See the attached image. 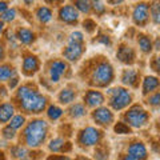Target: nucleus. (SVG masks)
<instances>
[{
  "label": "nucleus",
  "mask_w": 160,
  "mask_h": 160,
  "mask_svg": "<svg viewBox=\"0 0 160 160\" xmlns=\"http://www.w3.org/2000/svg\"><path fill=\"white\" fill-rule=\"evenodd\" d=\"M83 27H84V29H86V32H88V33H93L95 31H96V23H95L92 19H86L84 20Z\"/></svg>",
  "instance_id": "nucleus-38"
},
{
  "label": "nucleus",
  "mask_w": 160,
  "mask_h": 160,
  "mask_svg": "<svg viewBox=\"0 0 160 160\" xmlns=\"http://www.w3.org/2000/svg\"><path fill=\"white\" fill-rule=\"evenodd\" d=\"M4 58H6V49H4V47L0 44V63L4 60Z\"/></svg>",
  "instance_id": "nucleus-44"
},
{
  "label": "nucleus",
  "mask_w": 160,
  "mask_h": 160,
  "mask_svg": "<svg viewBox=\"0 0 160 160\" xmlns=\"http://www.w3.org/2000/svg\"><path fill=\"white\" fill-rule=\"evenodd\" d=\"M83 102H84L83 104L86 107L96 108V107L103 106V103L106 102V98H104V93L98 91V89H88L83 96Z\"/></svg>",
  "instance_id": "nucleus-12"
},
{
  "label": "nucleus",
  "mask_w": 160,
  "mask_h": 160,
  "mask_svg": "<svg viewBox=\"0 0 160 160\" xmlns=\"http://www.w3.org/2000/svg\"><path fill=\"white\" fill-rule=\"evenodd\" d=\"M76 99V91L69 87H66L63 88L62 91L59 92L58 95V100L60 104H64V106H67V104H71L73 100Z\"/></svg>",
  "instance_id": "nucleus-21"
},
{
  "label": "nucleus",
  "mask_w": 160,
  "mask_h": 160,
  "mask_svg": "<svg viewBox=\"0 0 160 160\" xmlns=\"http://www.w3.org/2000/svg\"><path fill=\"white\" fill-rule=\"evenodd\" d=\"M67 63L64 60H53L49 63L48 67V73H49V80L51 83H59L60 79L67 71Z\"/></svg>",
  "instance_id": "nucleus-11"
},
{
  "label": "nucleus",
  "mask_w": 160,
  "mask_h": 160,
  "mask_svg": "<svg viewBox=\"0 0 160 160\" xmlns=\"http://www.w3.org/2000/svg\"><path fill=\"white\" fill-rule=\"evenodd\" d=\"M159 86H160V83H159V79L156 76H146L143 79L142 93L144 95V96H147V95L158 91Z\"/></svg>",
  "instance_id": "nucleus-19"
},
{
  "label": "nucleus",
  "mask_w": 160,
  "mask_h": 160,
  "mask_svg": "<svg viewBox=\"0 0 160 160\" xmlns=\"http://www.w3.org/2000/svg\"><path fill=\"white\" fill-rule=\"evenodd\" d=\"M11 155H12V158L15 159H24L28 155V149L24 147V146H20V144H16V146H12L11 147Z\"/></svg>",
  "instance_id": "nucleus-31"
},
{
  "label": "nucleus",
  "mask_w": 160,
  "mask_h": 160,
  "mask_svg": "<svg viewBox=\"0 0 160 160\" xmlns=\"http://www.w3.org/2000/svg\"><path fill=\"white\" fill-rule=\"evenodd\" d=\"M7 83H8V88L9 89H15V88H16V86L19 84V76H18V73L15 75V76H12Z\"/></svg>",
  "instance_id": "nucleus-39"
},
{
  "label": "nucleus",
  "mask_w": 160,
  "mask_h": 160,
  "mask_svg": "<svg viewBox=\"0 0 160 160\" xmlns=\"http://www.w3.org/2000/svg\"><path fill=\"white\" fill-rule=\"evenodd\" d=\"M16 112V104L12 102L0 103V124H7Z\"/></svg>",
  "instance_id": "nucleus-16"
},
{
  "label": "nucleus",
  "mask_w": 160,
  "mask_h": 160,
  "mask_svg": "<svg viewBox=\"0 0 160 160\" xmlns=\"http://www.w3.org/2000/svg\"><path fill=\"white\" fill-rule=\"evenodd\" d=\"M107 95H108V104L113 111L126 109L132 103V93L128 88L124 87L109 88L107 91Z\"/></svg>",
  "instance_id": "nucleus-4"
},
{
  "label": "nucleus",
  "mask_w": 160,
  "mask_h": 160,
  "mask_svg": "<svg viewBox=\"0 0 160 160\" xmlns=\"http://www.w3.org/2000/svg\"><path fill=\"white\" fill-rule=\"evenodd\" d=\"M132 22L138 27H146L149 23V3L140 2L132 9Z\"/></svg>",
  "instance_id": "nucleus-7"
},
{
  "label": "nucleus",
  "mask_w": 160,
  "mask_h": 160,
  "mask_svg": "<svg viewBox=\"0 0 160 160\" xmlns=\"http://www.w3.org/2000/svg\"><path fill=\"white\" fill-rule=\"evenodd\" d=\"M6 23H3L2 20H0V38H2V35H3V32H4V29H6V26H4Z\"/></svg>",
  "instance_id": "nucleus-47"
},
{
  "label": "nucleus",
  "mask_w": 160,
  "mask_h": 160,
  "mask_svg": "<svg viewBox=\"0 0 160 160\" xmlns=\"http://www.w3.org/2000/svg\"><path fill=\"white\" fill-rule=\"evenodd\" d=\"M149 20H152V23L156 26L160 23V6L158 0L149 3Z\"/></svg>",
  "instance_id": "nucleus-26"
},
{
  "label": "nucleus",
  "mask_w": 160,
  "mask_h": 160,
  "mask_svg": "<svg viewBox=\"0 0 160 160\" xmlns=\"http://www.w3.org/2000/svg\"><path fill=\"white\" fill-rule=\"evenodd\" d=\"M152 68H153V71L155 72H159V69H160V67H159V58L156 56V58H153V62H152Z\"/></svg>",
  "instance_id": "nucleus-42"
},
{
  "label": "nucleus",
  "mask_w": 160,
  "mask_h": 160,
  "mask_svg": "<svg viewBox=\"0 0 160 160\" xmlns=\"http://www.w3.org/2000/svg\"><path fill=\"white\" fill-rule=\"evenodd\" d=\"M47 109V116L49 120H52V122H55V120H59L60 118L63 116L64 111L62 108H60L59 106H56V104H49V106L46 108Z\"/></svg>",
  "instance_id": "nucleus-27"
},
{
  "label": "nucleus",
  "mask_w": 160,
  "mask_h": 160,
  "mask_svg": "<svg viewBox=\"0 0 160 160\" xmlns=\"http://www.w3.org/2000/svg\"><path fill=\"white\" fill-rule=\"evenodd\" d=\"M68 43H73V44H84V35L80 31H73L69 33L68 38Z\"/></svg>",
  "instance_id": "nucleus-36"
},
{
  "label": "nucleus",
  "mask_w": 160,
  "mask_h": 160,
  "mask_svg": "<svg viewBox=\"0 0 160 160\" xmlns=\"http://www.w3.org/2000/svg\"><path fill=\"white\" fill-rule=\"evenodd\" d=\"M18 72L11 64H0V83H7Z\"/></svg>",
  "instance_id": "nucleus-23"
},
{
  "label": "nucleus",
  "mask_w": 160,
  "mask_h": 160,
  "mask_svg": "<svg viewBox=\"0 0 160 160\" xmlns=\"http://www.w3.org/2000/svg\"><path fill=\"white\" fill-rule=\"evenodd\" d=\"M86 51L84 48V44H73V43H68V46L64 48L63 51V58L67 60V62L75 63L82 58V55Z\"/></svg>",
  "instance_id": "nucleus-14"
},
{
  "label": "nucleus",
  "mask_w": 160,
  "mask_h": 160,
  "mask_svg": "<svg viewBox=\"0 0 160 160\" xmlns=\"http://www.w3.org/2000/svg\"><path fill=\"white\" fill-rule=\"evenodd\" d=\"M58 18H59L60 22L64 23V24L75 26V24H78V22H79L80 13L72 4H64V6H62L59 8Z\"/></svg>",
  "instance_id": "nucleus-9"
},
{
  "label": "nucleus",
  "mask_w": 160,
  "mask_h": 160,
  "mask_svg": "<svg viewBox=\"0 0 160 160\" xmlns=\"http://www.w3.org/2000/svg\"><path fill=\"white\" fill-rule=\"evenodd\" d=\"M147 104L151 107H159L160 104V93L159 91H155L152 93H149V96L147 99Z\"/></svg>",
  "instance_id": "nucleus-37"
},
{
  "label": "nucleus",
  "mask_w": 160,
  "mask_h": 160,
  "mask_svg": "<svg viewBox=\"0 0 160 160\" xmlns=\"http://www.w3.org/2000/svg\"><path fill=\"white\" fill-rule=\"evenodd\" d=\"M35 16H36V19L39 20L40 23L43 24H47L52 20V16H53V12L52 9L47 7V6H40L36 8V12H35Z\"/></svg>",
  "instance_id": "nucleus-20"
},
{
  "label": "nucleus",
  "mask_w": 160,
  "mask_h": 160,
  "mask_svg": "<svg viewBox=\"0 0 160 160\" xmlns=\"http://www.w3.org/2000/svg\"><path fill=\"white\" fill-rule=\"evenodd\" d=\"M139 79H140V72L138 69H124L122 73V83L124 86L136 88L139 86Z\"/></svg>",
  "instance_id": "nucleus-17"
},
{
  "label": "nucleus",
  "mask_w": 160,
  "mask_h": 160,
  "mask_svg": "<svg viewBox=\"0 0 160 160\" xmlns=\"http://www.w3.org/2000/svg\"><path fill=\"white\" fill-rule=\"evenodd\" d=\"M68 115L73 119H80L87 115V107L83 103H75L68 109Z\"/></svg>",
  "instance_id": "nucleus-24"
},
{
  "label": "nucleus",
  "mask_w": 160,
  "mask_h": 160,
  "mask_svg": "<svg viewBox=\"0 0 160 160\" xmlns=\"http://www.w3.org/2000/svg\"><path fill=\"white\" fill-rule=\"evenodd\" d=\"M122 160H138L136 158H133V156H131V155H124V156L122 158Z\"/></svg>",
  "instance_id": "nucleus-46"
},
{
  "label": "nucleus",
  "mask_w": 160,
  "mask_h": 160,
  "mask_svg": "<svg viewBox=\"0 0 160 160\" xmlns=\"http://www.w3.org/2000/svg\"><path fill=\"white\" fill-rule=\"evenodd\" d=\"M116 58L119 59V62H122L123 64H128L131 66L136 62V52L135 49L128 46V44H120L118 51H116Z\"/></svg>",
  "instance_id": "nucleus-13"
},
{
  "label": "nucleus",
  "mask_w": 160,
  "mask_h": 160,
  "mask_svg": "<svg viewBox=\"0 0 160 160\" xmlns=\"http://www.w3.org/2000/svg\"><path fill=\"white\" fill-rule=\"evenodd\" d=\"M0 160H4V156H3V153L0 152Z\"/></svg>",
  "instance_id": "nucleus-50"
},
{
  "label": "nucleus",
  "mask_w": 160,
  "mask_h": 160,
  "mask_svg": "<svg viewBox=\"0 0 160 160\" xmlns=\"http://www.w3.org/2000/svg\"><path fill=\"white\" fill-rule=\"evenodd\" d=\"M47 160H69V158H67V156H56V155H52V156H49Z\"/></svg>",
  "instance_id": "nucleus-43"
},
{
  "label": "nucleus",
  "mask_w": 160,
  "mask_h": 160,
  "mask_svg": "<svg viewBox=\"0 0 160 160\" xmlns=\"http://www.w3.org/2000/svg\"><path fill=\"white\" fill-rule=\"evenodd\" d=\"M103 139V132L96 127H86L78 135V143L82 147H92L100 144Z\"/></svg>",
  "instance_id": "nucleus-6"
},
{
  "label": "nucleus",
  "mask_w": 160,
  "mask_h": 160,
  "mask_svg": "<svg viewBox=\"0 0 160 160\" xmlns=\"http://www.w3.org/2000/svg\"><path fill=\"white\" fill-rule=\"evenodd\" d=\"M2 136L8 140V142H11V140H15L18 136V131L16 129H13L12 127H9V126H6L3 129H2Z\"/></svg>",
  "instance_id": "nucleus-34"
},
{
  "label": "nucleus",
  "mask_w": 160,
  "mask_h": 160,
  "mask_svg": "<svg viewBox=\"0 0 160 160\" xmlns=\"http://www.w3.org/2000/svg\"><path fill=\"white\" fill-rule=\"evenodd\" d=\"M131 127L127 126L124 122H118L116 124L113 126V131L115 133H118V135H128V133H131Z\"/></svg>",
  "instance_id": "nucleus-33"
},
{
  "label": "nucleus",
  "mask_w": 160,
  "mask_h": 160,
  "mask_svg": "<svg viewBox=\"0 0 160 160\" xmlns=\"http://www.w3.org/2000/svg\"><path fill=\"white\" fill-rule=\"evenodd\" d=\"M47 4H49V6H62L64 0H44Z\"/></svg>",
  "instance_id": "nucleus-41"
},
{
  "label": "nucleus",
  "mask_w": 160,
  "mask_h": 160,
  "mask_svg": "<svg viewBox=\"0 0 160 160\" xmlns=\"http://www.w3.org/2000/svg\"><path fill=\"white\" fill-rule=\"evenodd\" d=\"M128 155L136 158L138 160H146L148 158V151H147V147L143 142H132L131 144L128 146Z\"/></svg>",
  "instance_id": "nucleus-15"
},
{
  "label": "nucleus",
  "mask_w": 160,
  "mask_h": 160,
  "mask_svg": "<svg viewBox=\"0 0 160 160\" xmlns=\"http://www.w3.org/2000/svg\"><path fill=\"white\" fill-rule=\"evenodd\" d=\"M92 119L96 123V126H100V127H109L115 122V116H113V112L111 111V108L103 107V106L93 108Z\"/></svg>",
  "instance_id": "nucleus-8"
},
{
  "label": "nucleus",
  "mask_w": 160,
  "mask_h": 160,
  "mask_svg": "<svg viewBox=\"0 0 160 160\" xmlns=\"http://www.w3.org/2000/svg\"><path fill=\"white\" fill-rule=\"evenodd\" d=\"M48 123L43 119H33L29 123L26 124L23 131V140L24 144L28 148L36 149L43 146L48 136Z\"/></svg>",
  "instance_id": "nucleus-2"
},
{
  "label": "nucleus",
  "mask_w": 160,
  "mask_h": 160,
  "mask_svg": "<svg viewBox=\"0 0 160 160\" xmlns=\"http://www.w3.org/2000/svg\"><path fill=\"white\" fill-rule=\"evenodd\" d=\"M91 11H93L98 16H103L107 11L106 3L103 0H91Z\"/></svg>",
  "instance_id": "nucleus-30"
},
{
  "label": "nucleus",
  "mask_w": 160,
  "mask_h": 160,
  "mask_svg": "<svg viewBox=\"0 0 160 160\" xmlns=\"http://www.w3.org/2000/svg\"><path fill=\"white\" fill-rule=\"evenodd\" d=\"M113 78H115V72L111 63L108 60H98L91 69L89 84L93 87L104 88L108 87L113 82Z\"/></svg>",
  "instance_id": "nucleus-3"
},
{
  "label": "nucleus",
  "mask_w": 160,
  "mask_h": 160,
  "mask_svg": "<svg viewBox=\"0 0 160 160\" xmlns=\"http://www.w3.org/2000/svg\"><path fill=\"white\" fill-rule=\"evenodd\" d=\"M15 104H18L20 111L28 115H39L46 111L48 99L31 83L23 84L15 93Z\"/></svg>",
  "instance_id": "nucleus-1"
},
{
  "label": "nucleus",
  "mask_w": 160,
  "mask_h": 160,
  "mask_svg": "<svg viewBox=\"0 0 160 160\" xmlns=\"http://www.w3.org/2000/svg\"><path fill=\"white\" fill-rule=\"evenodd\" d=\"M36 39V35L32 29H29L27 27H20L16 31V40L19 43L24 44V46H31Z\"/></svg>",
  "instance_id": "nucleus-18"
},
{
  "label": "nucleus",
  "mask_w": 160,
  "mask_h": 160,
  "mask_svg": "<svg viewBox=\"0 0 160 160\" xmlns=\"http://www.w3.org/2000/svg\"><path fill=\"white\" fill-rule=\"evenodd\" d=\"M76 160H89V159L84 158V156H79V158H76Z\"/></svg>",
  "instance_id": "nucleus-49"
},
{
  "label": "nucleus",
  "mask_w": 160,
  "mask_h": 160,
  "mask_svg": "<svg viewBox=\"0 0 160 160\" xmlns=\"http://www.w3.org/2000/svg\"><path fill=\"white\" fill-rule=\"evenodd\" d=\"M16 16H18L16 8H8L0 15V20H2L3 23H11L16 19Z\"/></svg>",
  "instance_id": "nucleus-32"
},
{
  "label": "nucleus",
  "mask_w": 160,
  "mask_h": 160,
  "mask_svg": "<svg viewBox=\"0 0 160 160\" xmlns=\"http://www.w3.org/2000/svg\"><path fill=\"white\" fill-rule=\"evenodd\" d=\"M72 6L79 11V13L88 15L91 12V0H72Z\"/></svg>",
  "instance_id": "nucleus-28"
},
{
  "label": "nucleus",
  "mask_w": 160,
  "mask_h": 160,
  "mask_svg": "<svg viewBox=\"0 0 160 160\" xmlns=\"http://www.w3.org/2000/svg\"><path fill=\"white\" fill-rule=\"evenodd\" d=\"M109 156V152H108V148H106L104 146H99L96 149H95V159L96 160H107Z\"/></svg>",
  "instance_id": "nucleus-35"
},
{
  "label": "nucleus",
  "mask_w": 160,
  "mask_h": 160,
  "mask_svg": "<svg viewBox=\"0 0 160 160\" xmlns=\"http://www.w3.org/2000/svg\"><path fill=\"white\" fill-rule=\"evenodd\" d=\"M107 2L111 4V6H119V4H122V3L126 2V0H107Z\"/></svg>",
  "instance_id": "nucleus-45"
},
{
  "label": "nucleus",
  "mask_w": 160,
  "mask_h": 160,
  "mask_svg": "<svg viewBox=\"0 0 160 160\" xmlns=\"http://www.w3.org/2000/svg\"><path fill=\"white\" fill-rule=\"evenodd\" d=\"M124 123L131 128H143L149 122V112L140 104H133L123 115Z\"/></svg>",
  "instance_id": "nucleus-5"
},
{
  "label": "nucleus",
  "mask_w": 160,
  "mask_h": 160,
  "mask_svg": "<svg viewBox=\"0 0 160 160\" xmlns=\"http://www.w3.org/2000/svg\"><path fill=\"white\" fill-rule=\"evenodd\" d=\"M40 68V60L36 55H32V53H26L23 58V67H22V71L26 76H33L35 73L39 71Z\"/></svg>",
  "instance_id": "nucleus-10"
},
{
  "label": "nucleus",
  "mask_w": 160,
  "mask_h": 160,
  "mask_svg": "<svg viewBox=\"0 0 160 160\" xmlns=\"http://www.w3.org/2000/svg\"><path fill=\"white\" fill-rule=\"evenodd\" d=\"M23 3L26 4V6H31V4L35 3V0H23Z\"/></svg>",
  "instance_id": "nucleus-48"
},
{
  "label": "nucleus",
  "mask_w": 160,
  "mask_h": 160,
  "mask_svg": "<svg viewBox=\"0 0 160 160\" xmlns=\"http://www.w3.org/2000/svg\"><path fill=\"white\" fill-rule=\"evenodd\" d=\"M6 2H7V0H6Z\"/></svg>",
  "instance_id": "nucleus-52"
},
{
  "label": "nucleus",
  "mask_w": 160,
  "mask_h": 160,
  "mask_svg": "<svg viewBox=\"0 0 160 160\" xmlns=\"http://www.w3.org/2000/svg\"><path fill=\"white\" fill-rule=\"evenodd\" d=\"M138 44H139V48L140 51L146 55H149L152 52V39L148 36V35H144V33H139L138 35Z\"/></svg>",
  "instance_id": "nucleus-22"
},
{
  "label": "nucleus",
  "mask_w": 160,
  "mask_h": 160,
  "mask_svg": "<svg viewBox=\"0 0 160 160\" xmlns=\"http://www.w3.org/2000/svg\"><path fill=\"white\" fill-rule=\"evenodd\" d=\"M8 2H6V0H0V15H2L6 9H8Z\"/></svg>",
  "instance_id": "nucleus-40"
},
{
  "label": "nucleus",
  "mask_w": 160,
  "mask_h": 160,
  "mask_svg": "<svg viewBox=\"0 0 160 160\" xmlns=\"http://www.w3.org/2000/svg\"><path fill=\"white\" fill-rule=\"evenodd\" d=\"M27 123V119H26V115L23 113H15L13 116L11 118V120L8 122V126L12 127L13 129H22Z\"/></svg>",
  "instance_id": "nucleus-25"
},
{
  "label": "nucleus",
  "mask_w": 160,
  "mask_h": 160,
  "mask_svg": "<svg viewBox=\"0 0 160 160\" xmlns=\"http://www.w3.org/2000/svg\"><path fill=\"white\" fill-rule=\"evenodd\" d=\"M20 160H29V159H26V158H24V159H20Z\"/></svg>",
  "instance_id": "nucleus-51"
},
{
  "label": "nucleus",
  "mask_w": 160,
  "mask_h": 160,
  "mask_svg": "<svg viewBox=\"0 0 160 160\" xmlns=\"http://www.w3.org/2000/svg\"><path fill=\"white\" fill-rule=\"evenodd\" d=\"M64 144H66V140H64L63 138H60V136L53 138L48 144V149L53 153H59V152H62Z\"/></svg>",
  "instance_id": "nucleus-29"
}]
</instances>
